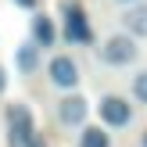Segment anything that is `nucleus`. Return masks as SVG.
Masks as SVG:
<instances>
[{"label":"nucleus","instance_id":"0eeeda50","mask_svg":"<svg viewBox=\"0 0 147 147\" xmlns=\"http://www.w3.org/2000/svg\"><path fill=\"white\" fill-rule=\"evenodd\" d=\"M29 40H32L40 50H50V47H57V40H61V29H57V22L50 18L47 11H36L32 18H29Z\"/></svg>","mask_w":147,"mask_h":147},{"label":"nucleus","instance_id":"ddd939ff","mask_svg":"<svg viewBox=\"0 0 147 147\" xmlns=\"http://www.w3.org/2000/svg\"><path fill=\"white\" fill-rule=\"evenodd\" d=\"M7 90V72H4V65H0V93Z\"/></svg>","mask_w":147,"mask_h":147},{"label":"nucleus","instance_id":"6e6552de","mask_svg":"<svg viewBox=\"0 0 147 147\" xmlns=\"http://www.w3.org/2000/svg\"><path fill=\"white\" fill-rule=\"evenodd\" d=\"M40 65H43V50L36 47L32 40H25V43L14 47V72H18V76H36Z\"/></svg>","mask_w":147,"mask_h":147},{"label":"nucleus","instance_id":"f257e3e1","mask_svg":"<svg viewBox=\"0 0 147 147\" xmlns=\"http://www.w3.org/2000/svg\"><path fill=\"white\" fill-rule=\"evenodd\" d=\"M7 126V147H43V136L36 129V115L25 100H11L4 111Z\"/></svg>","mask_w":147,"mask_h":147},{"label":"nucleus","instance_id":"4468645a","mask_svg":"<svg viewBox=\"0 0 147 147\" xmlns=\"http://www.w3.org/2000/svg\"><path fill=\"white\" fill-rule=\"evenodd\" d=\"M115 4H122V7H133V4H140V0H115Z\"/></svg>","mask_w":147,"mask_h":147},{"label":"nucleus","instance_id":"1a4fd4ad","mask_svg":"<svg viewBox=\"0 0 147 147\" xmlns=\"http://www.w3.org/2000/svg\"><path fill=\"white\" fill-rule=\"evenodd\" d=\"M119 22H122V32H129L133 40H147V0L126 7L119 14Z\"/></svg>","mask_w":147,"mask_h":147},{"label":"nucleus","instance_id":"39448f33","mask_svg":"<svg viewBox=\"0 0 147 147\" xmlns=\"http://www.w3.org/2000/svg\"><path fill=\"white\" fill-rule=\"evenodd\" d=\"M79 79H83V72H79V61L72 54H54L47 61V83L54 86V90L68 93V90L79 86Z\"/></svg>","mask_w":147,"mask_h":147},{"label":"nucleus","instance_id":"7ed1b4c3","mask_svg":"<svg viewBox=\"0 0 147 147\" xmlns=\"http://www.w3.org/2000/svg\"><path fill=\"white\" fill-rule=\"evenodd\" d=\"M136 57H140V40H133L129 32H111L97 47V61L108 68H129L136 65Z\"/></svg>","mask_w":147,"mask_h":147},{"label":"nucleus","instance_id":"20e7f679","mask_svg":"<svg viewBox=\"0 0 147 147\" xmlns=\"http://www.w3.org/2000/svg\"><path fill=\"white\" fill-rule=\"evenodd\" d=\"M97 115H100V126L104 129H126V126H133L136 108H133V100L126 93H100Z\"/></svg>","mask_w":147,"mask_h":147},{"label":"nucleus","instance_id":"f8f14e48","mask_svg":"<svg viewBox=\"0 0 147 147\" xmlns=\"http://www.w3.org/2000/svg\"><path fill=\"white\" fill-rule=\"evenodd\" d=\"M14 7H25V11H36V0H11Z\"/></svg>","mask_w":147,"mask_h":147},{"label":"nucleus","instance_id":"2eb2a0df","mask_svg":"<svg viewBox=\"0 0 147 147\" xmlns=\"http://www.w3.org/2000/svg\"><path fill=\"white\" fill-rule=\"evenodd\" d=\"M140 144H144V147H147V129H144V140H140Z\"/></svg>","mask_w":147,"mask_h":147},{"label":"nucleus","instance_id":"9d476101","mask_svg":"<svg viewBox=\"0 0 147 147\" xmlns=\"http://www.w3.org/2000/svg\"><path fill=\"white\" fill-rule=\"evenodd\" d=\"M76 147H111V133H108L100 122H97V126H83Z\"/></svg>","mask_w":147,"mask_h":147},{"label":"nucleus","instance_id":"9b49d317","mask_svg":"<svg viewBox=\"0 0 147 147\" xmlns=\"http://www.w3.org/2000/svg\"><path fill=\"white\" fill-rule=\"evenodd\" d=\"M129 97H133L136 104L147 108V68H140V72L133 76V83H129Z\"/></svg>","mask_w":147,"mask_h":147},{"label":"nucleus","instance_id":"f03ea898","mask_svg":"<svg viewBox=\"0 0 147 147\" xmlns=\"http://www.w3.org/2000/svg\"><path fill=\"white\" fill-rule=\"evenodd\" d=\"M61 40L68 47H90L93 43L90 14L79 0H61Z\"/></svg>","mask_w":147,"mask_h":147},{"label":"nucleus","instance_id":"423d86ee","mask_svg":"<svg viewBox=\"0 0 147 147\" xmlns=\"http://www.w3.org/2000/svg\"><path fill=\"white\" fill-rule=\"evenodd\" d=\"M54 115H57V122H61L65 129H83L86 119H90V100H86L79 90H68V93H61Z\"/></svg>","mask_w":147,"mask_h":147}]
</instances>
